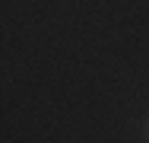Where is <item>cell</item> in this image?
<instances>
[{"label": "cell", "instance_id": "6da1fadb", "mask_svg": "<svg viewBox=\"0 0 149 143\" xmlns=\"http://www.w3.org/2000/svg\"><path fill=\"white\" fill-rule=\"evenodd\" d=\"M146 134H149V127H146Z\"/></svg>", "mask_w": 149, "mask_h": 143}]
</instances>
